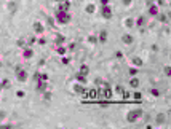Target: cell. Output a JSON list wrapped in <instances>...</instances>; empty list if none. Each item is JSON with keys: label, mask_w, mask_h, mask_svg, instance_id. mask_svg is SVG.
<instances>
[{"label": "cell", "mask_w": 171, "mask_h": 129, "mask_svg": "<svg viewBox=\"0 0 171 129\" xmlns=\"http://www.w3.org/2000/svg\"><path fill=\"white\" fill-rule=\"evenodd\" d=\"M56 19L59 21L61 24H67L70 21V15L67 11H62V10H58L56 11Z\"/></svg>", "instance_id": "obj_1"}, {"label": "cell", "mask_w": 171, "mask_h": 129, "mask_svg": "<svg viewBox=\"0 0 171 129\" xmlns=\"http://www.w3.org/2000/svg\"><path fill=\"white\" fill-rule=\"evenodd\" d=\"M98 94L101 96L103 99H106V100H107V99H110V96H112V91H110V86L106 83L103 88H101V89H99V92H98Z\"/></svg>", "instance_id": "obj_2"}, {"label": "cell", "mask_w": 171, "mask_h": 129, "mask_svg": "<svg viewBox=\"0 0 171 129\" xmlns=\"http://www.w3.org/2000/svg\"><path fill=\"white\" fill-rule=\"evenodd\" d=\"M142 113H144L142 110H133V112H129V113L126 115V121L134 123V121H136V120H137L139 116H142Z\"/></svg>", "instance_id": "obj_3"}, {"label": "cell", "mask_w": 171, "mask_h": 129, "mask_svg": "<svg viewBox=\"0 0 171 129\" xmlns=\"http://www.w3.org/2000/svg\"><path fill=\"white\" fill-rule=\"evenodd\" d=\"M101 15H103V18H106V19H110V18H112V10H110L109 5H104V7H103V11H101Z\"/></svg>", "instance_id": "obj_4"}, {"label": "cell", "mask_w": 171, "mask_h": 129, "mask_svg": "<svg viewBox=\"0 0 171 129\" xmlns=\"http://www.w3.org/2000/svg\"><path fill=\"white\" fill-rule=\"evenodd\" d=\"M18 80L19 81H26L27 80V72L26 70H18Z\"/></svg>", "instance_id": "obj_5"}, {"label": "cell", "mask_w": 171, "mask_h": 129, "mask_svg": "<svg viewBox=\"0 0 171 129\" xmlns=\"http://www.w3.org/2000/svg\"><path fill=\"white\" fill-rule=\"evenodd\" d=\"M122 40H123V43H125V45H131V43H133V37H131L129 34H125V35L122 37Z\"/></svg>", "instance_id": "obj_6"}, {"label": "cell", "mask_w": 171, "mask_h": 129, "mask_svg": "<svg viewBox=\"0 0 171 129\" xmlns=\"http://www.w3.org/2000/svg\"><path fill=\"white\" fill-rule=\"evenodd\" d=\"M69 8H70V3H69L67 0H62L61 5H59V10H62V11H67Z\"/></svg>", "instance_id": "obj_7"}, {"label": "cell", "mask_w": 171, "mask_h": 129, "mask_svg": "<svg viewBox=\"0 0 171 129\" xmlns=\"http://www.w3.org/2000/svg\"><path fill=\"white\" fill-rule=\"evenodd\" d=\"M37 89L40 92H45V89H46V83L43 80H38V84H37Z\"/></svg>", "instance_id": "obj_8"}, {"label": "cell", "mask_w": 171, "mask_h": 129, "mask_svg": "<svg viewBox=\"0 0 171 129\" xmlns=\"http://www.w3.org/2000/svg\"><path fill=\"white\" fill-rule=\"evenodd\" d=\"M34 30H35V34H42L43 32V26L40 23H34Z\"/></svg>", "instance_id": "obj_9"}, {"label": "cell", "mask_w": 171, "mask_h": 129, "mask_svg": "<svg viewBox=\"0 0 171 129\" xmlns=\"http://www.w3.org/2000/svg\"><path fill=\"white\" fill-rule=\"evenodd\" d=\"M149 13H150L152 16H157V15H158V7H157V5H150V8H149Z\"/></svg>", "instance_id": "obj_10"}, {"label": "cell", "mask_w": 171, "mask_h": 129, "mask_svg": "<svg viewBox=\"0 0 171 129\" xmlns=\"http://www.w3.org/2000/svg\"><path fill=\"white\" fill-rule=\"evenodd\" d=\"M106 40H107V32H106V30H103L101 34H99L98 42H101V43H106Z\"/></svg>", "instance_id": "obj_11"}, {"label": "cell", "mask_w": 171, "mask_h": 129, "mask_svg": "<svg viewBox=\"0 0 171 129\" xmlns=\"http://www.w3.org/2000/svg\"><path fill=\"white\" fill-rule=\"evenodd\" d=\"M74 91L78 92V94H85V92H86V91H85V88L80 86V84H75V86H74Z\"/></svg>", "instance_id": "obj_12"}, {"label": "cell", "mask_w": 171, "mask_h": 129, "mask_svg": "<svg viewBox=\"0 0 171 129\" xmlns=\"http://www.w3.org/2000/svg\"><path fill=\"white\" fill-rule=\"evenodd\" d=\"M23 56L26 57V59H27V57H32V56H34V51H32L31 48H26V49H24V53H23Z\"/></svg>", "instance_id": "obj_13"}, {"label": "cell", "mask_w": 171, "mask_h": 129, "mask_svg": "<svg viewBox=\"0 0 171 129\" xmlns=\"http://www.w3.org/2000/svg\"><path fill=\"white\" fill-rule=\"evenodd\" d=\"M94 10H96V8H94V5H93V3L86 5V8H85V11H86L88 15H91V13H94Z\"/></svg>", "instance_id": "obj_14"}, {"label": "cell", "mask_w": 171, "mask_h": 129, "mask_svg": "<svg viewBox=\"0 0 171 129\" xmlns=\"http://www.w3.org/2000/svg\"><path fill=\"white\" fill-rule=\"evenodd\" d=\"M133 64L136 65V67H142V59H139V57H133Z\"/></svg>", "instance_id": "obj_15"}, {"label": "cell", "mask_w": 171, "mask_h": 129, "mask_svg": "<svg viewBox=\"0 0 171 129\" xmlns=\"http://www.w3.org/2000/svg\"><path fill=\"white\" fill-rule=\"evenodd\" d=\"M88 97L90 99H96L98 97V91H96V89H90V91H88Z\"/></svg>", "instance_id": "obj_16"}, {"label": "cell", "mask_w": 171, "mask_h": 129, "mask_svg": "<svg viewBox=\"0 0 171 129\" xmlns=\"http://www.w3.org/2000/svg\"><path fill=\"white\" fill-rule=\"evenodd\" d=\"M129 84H131V88H137L139 86V80H137V78H131V80H129Z\"/></svg>", "instance_id": "obj_17"}, {"label": "cell", "mask_w": 171, "mask_h": 129, "mask_svg": "<svg viewBox=\"0 0 171 129\" xmlns=\"http://www.w3.org/2000/svg\"><path fill=\"white\" fill-rule=\"evenodd\" d=\"M54 42H56L58 45H62V43L66 42V37H62V35H58V37H56V40H54Z\"/></svg>", "instance_id": "obj_18"}, {"label": "cell", "mask_w": 171, "mask_h": 129, "mask_svg": "<svg viewBox=\"0 0 171 129\" xmlns=\"http://www.w3.org/2000/svg\"><path fill=\"white\" fill-rule=\"evenodd\" d=\"M77 81H78V83H86V78H85V75L78 73V75H77Z\"/></svg>", "instance_id": "obj_19"}, {"label": "cell", "mask_w": 171, "mask_h": 129, "mask_svg": "<svg viewBox=\"0 0 171 129\" xmlns=\"http://www.w3.org/2000/svg\"><path fill=\"white\" fill-rule=\"evenodd\" d=\"M125 26H126V27H133V26H134V21H133L131 18H128V19L125 21Z\"/></svg>", "instance_id": "obj_20"}, {"label": "cell", "mask_w": 171, "mask_h": 129, "mask_svg": "<svg viewBox=\"0 0 171 129\" xmlns=\"http://www.w3.org/2000/svg\"><path fill=\"white\" fill-rule=\"evenodd\" d=\"M78 73H82V75H86V73H88V67H86V65H82Z\"/></svg>", "instance_id": "obj_21"}, {"label": "cell", "mask_w": 171, "mask_h": 129, "mask_svg": "<svg viewBox=\"0 0 171 129\" xmlns=\"http://www.w3.org/2000/svg\"><path fill=\"white\" fill-rule=\"evenodd\" d=\"M136 24H137V26H144V16H139L137 21H136Z\"/></svg>", "instance_id": "obj_22"}, {"label": "cell", "mask_w": 171, "mask_h": 129, "mask_svg": "<svg viewBox=\"0 0 171 129\" xmlns=\"http://www.w3.org/2000/svg\"><path fill=\"white\" fill-rule=\"evenodd\" d=\"M58 54H61V56H64V54H66V48H64V46H59V48H58Z\"/></svg>", "instance_id": "obj_23"}, {"label": "cell", "mask_w": 171, "mask_h": 129, "mask_svg": "<svg viewBox=\"0 0 171 129\" xmlns=\"http://www.w3.org/2000/svg\"><path fill=\"white\" fill-rule=\"evenodd\" d=\"M88 42H90V43H96V42H98V38H96L94 35H90V37H88Z\"/></svg>", "instance_id": "obj_24"}, {"label": "cell", "mask_w": 171, "mask_h": 129, "mask_svg": "<svg viewBox=\"0 0 171 129\" xmlns=\"http://www.w3.org/2000/svg\"><path fill=\"white\" fill-rule=\"evenodd\" d=\"M38 80H43V81H46V80H48V75H46V73H42V75L38 76Z\"/></svg>", "instance_id": "obj_25"}, {"label": "cell", "mask_w": 171, "mask_h": 129, "mask_svg": "<svg viewBox=\"0 0 171 129\" xmlns=\"http://www.w3.org/2000/svg\"><path fill=\"white\" fill-rule=\"evenodd\" d=\"M8 86H10V81H8V80H3V81H2V88H8Z\"/></svg>", "instance_id": "obj_26"}, {"label": "cell", "mask_w": 171, "mask_h": 129, "mask_svg": "<svg viewBox=\"0 0 171 129\" xmlns=\"http://www.w3.org/2000/svg\"><path fill=\"white\" fill-rule=\"evenodd\" d=\"M115 92L122 94V92H123V88H122V86H115Z\"/></svg>", "instance_id": "obj_27"}, {"label": "cell", "mask_w": 171, "mask_h": 129, "mask_svg": "<svg viewBox=\"0 0 171 129\" xmlns=\"http://www.w3.org/2000/svg\"><path fill=\"white\" fill-rule=\"evenodd\" d=\"M122 94H123V99H129V92H128V91H125V89H123Z\"/></svg>", "instance_id": "obj_28"}, {"label": "cell", "mask_w": 171, "mask_h": 129, "mask_svg": "<svg viewBox=\"0 0 171 129\" xmlns=\"http://www.w3.org/2000/svg\"><path fill=\"white\" fill-rule=\"evenodd\" d=\"M150 92H152V96H160V91H158V89H150Z\"/></svg>", "instance_id": "obj_29"}, {"label": "cell", "mask_w": 171, "mask_h": 129, "mask_svg": "<svg viewBox=\"0 0 171 129\" xmlns=\"http://www.w3.org/2000/svg\"><path fill=\"white\" fill-rule=\"evenodd\" d=\"M141 97H142V94H141V92H134V99H137V100H139Z\"/></svg>", "instance_id": "obj_30"}, {"label": "cell", "mask_w": 171, "mask_h": 129, "mask_svg": "<svg viewBox=\"0 0 171 129\" xmlns=\"http://www.w3.org/2000/svg\"><path fill=\"white\" fill-rule=\"evenodd\" d=\"M136 73H137L136 68H129V75H136Z\"/></svg>", "instance_id": "obj_31"}, {"label": "cell", "mask_w": 171, "mask_h": 129, "mask_svg": "<svg viewBox=\"0 0 171 129\" xmlns=\"http://www.w3.org/2000/svg\"><path fill=\"white\" fill-rule=\"evenodd\" d=\"M163 120H165L163 115H158V123H163Z\"/></svg>", "instance_id": "obj_32"}, {"label": "cell", "mask_w": 171, "mask_h": 129, "mask_svg": "<svg viewBox=\"0 0 171 129\" xmlns=\"http://www.w3.org/2000/svg\"><path fill=\"white\" fill-rule=\"evenodd\" d=\"M165 73H166V75H170V73H171V68H170V67H165Z\"/></svg>", "instance_id": "obj_33"}, {"label": "cell", "mask_w": 171, "mask_h": 129, "mask_svg": "<svg viewBox=\"0 0 171 129\" xmlns=\"http://www.w3.org/2000/svg\"><path fill=\"white\" fill-rule=\"evenodd\" d=\"M61 62H62V64H69V59H67V57H62Z\"/></svg>", "instance_id": "obj_34"}, {"label": "cell", "mask_w": 171, "mask_h": 129, "mask_svg": "<svg viewBox=\"0 0 171 129\" xmlns=\"http://www.w3.org/2000/svg\"><path fill=\"white\" fill-rule=\"evenodd\" d=\"M45 99H46V100H50V99H51V94H50V92H46V94H45Z\"/></svg>", "instance_id": "obj_35"}, {"label": "cell", "mask_w": 171, "mask_h": 129, "mask_svg": "<svg viewBox=\"0 0 171 129\" xmlns=\"http://www.w3.org/2000/svg\"><path fill=\"white\" fill-rule=\"evenodd\" d=\"M38 43H40V45H45V38H40V40H37Z\"/></svg>", "instance_id": "obj_36"}, {"label": "cell", "mask_w": 171, "mask_h": 129, "mask_svg": "<svg viewBox=\"0 0 171 129\" xmlns=\"http://www.w3.org/2000/svg\"><path fill=\"white\" fill-rule=\"evenodd\" d=\"M160 21H166V16H165V15H160Z\"/></svg>", "instance_id": "obj_37"}, {"label": "cell", "mask_w": 171, "mask_h": 129, "mask_svg": "<svg viewBox=\"0 0 171 129\" xmlns=\"http://www.w3.org/2000/svg\"><path fill=\"white\" fill-rule=\"evenodd\" d=\"M123 3H125V5H129V3H131V0H123Z\"/></svg>", "instance_id": "obj_38"}, {"label": "cell", "mask_w": 171, "mask_h": 129, "mask_svg": "<svg viewBox=\"0 0 171 129\" xmlns=\"http://www.w3.org/2000/svg\"><path fill=\"white\" fill-rule=\"evenodd\" d=\"M101 3H103V5H107V3H109V0H101Z\"/></svg>", "instance_id": "obj_39"}, {"label": "cell", "mask_w": 171, "mask_h": 129, "mask_svg": "<svg viewBox=\"0 0 171 129\" xmlns=\"http://www.w3.org/2000/svg\"><path fill=\"white\" fill-rule=\"evenodd\" d=\"M0 89H2V83H0Z\"/></svg>", "instance_id": "obj_40"}, {"label": "cell", "mask_w": 171, "mask_h": 129, "mask_svg": "<svg viewBox=\"0 0 171 129\" xmlns=\"http://www.w3.org/2000/svg\"><path fill=\"white\" fill-rule=\"evenodd\" d=\"M56 2H59V0H56Z\"/></svg>", "instance_id": "obj_41"}, {"label": "cell", "mask_w": 171, "mask_h": 129, "mask_svg": "<svg viewBox=\"0 0 171 129\" xmlns=\"http://www.w3.org/2000/svg\"><path fill=\"white\" fill-rule=\"evenodd\" d=\"M0 65H2V64H0Z\"/></svg>", "instance_id": "obj_42"}]
</instances>
